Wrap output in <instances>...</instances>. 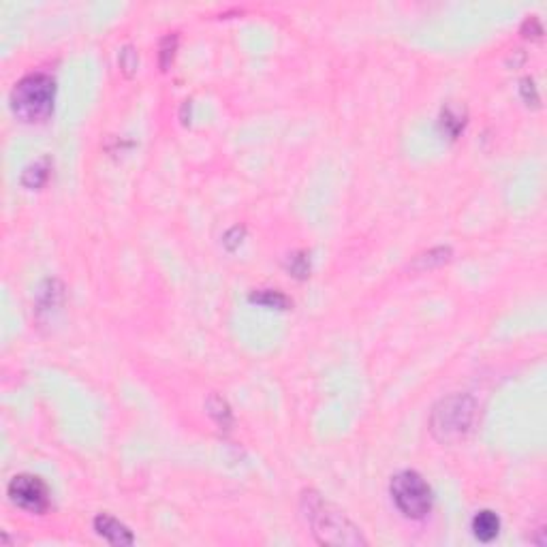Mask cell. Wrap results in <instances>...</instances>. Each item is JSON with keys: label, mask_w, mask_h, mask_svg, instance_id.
Returning <instances> with one entry per match:
<instances>
[{"label": "cell", "mask_w": 547, "mask_h": 547, "mask_svg": "<svg viewBox=\"0 0 547 547\" xmlns=\"http://www.w3.org/2000/svg\"><path fill=\"white\" fill-rule=\"evenodd\" d=\"M287 270L295 276V278H306L310 274V259L306 252H293L287 259Z\"/></svg>", "instance_id": "4fadbf2b"}, {"label": "cell", "mask_w": 547, "mask_h": 547, "mask_svg": "<svg viewBox=\"0 0 547 547\" xmlns=\"http://www.w3.org/2000/svg\"><path fill=\"white\" fill-rule=\"evenodd\" d=\"M389 492L398 511L409 520H424L432 511V490L415 471H402L392 477Z\"/></svg>", "instance_id": "277c9868"}, {"label": "cell", "mask_w": 547, "mask_h": 547, "mask_svg": "<svg viewBox=\"0 0 547 547\" xmlns=\"http://www.w3.org/2000/svg\"><path fill=\"white\" fill-rule=\"evenodd\" d=\"M501 533V518L490 511V509H484L479 511L475 518H473V535L481 541V543H490L499 537Z\"/></svg>", "instance_id": "52a82bcc"}, {"label": "cell", "mask_w": 547, "mask_h": 547, "mask_svg": "<svg viewBox=\"0 0 547 547\" xmlns=\"http://www.w3.org/2000/svg\"><path fill=\"white\" fill-rule=\"evenodd\" d=\"M118 60H120V68L124 71V75H128V77L135 75L137 64H139V58H137V51H135L133 45H124L122 51H120V56H118Z\"/></svg>", "instance_id": "9a60e30c"}, {"label": "cell", "mask_w": 547, "mask_h": 547, "mask_svg": "<svg viewBox=\"0 0 547 547\" xmlns=\"http://www.w3.org/2000/svg\"><path fill=\"white\" fill-rule=\"evenodd\" d=\"M302 511L312 528L315 539L321 546L366 547L368 541L362 531L332 503L323 501L317 492L308 490L302 494Z\"/></svg>", "instance_id": "6da1fadb"}, {"label": "cell", "mask_w": 547, "mask_h": 547, "mask_svg": "<svg viewBox=\"0 0 547 547\" xmlns=\"http://www.w3.org/2000/svg\"><path fill=\"white\" fill-rule=\"evenodd\" d=\"M6 492L11 503L28 513H45L49 507V490L45 481L34 475H15Z\"/></svg>", "instance_id": "5b68a950"}, {"label": "cell", "mask_w": 547, "mask_h": 547, "mask_svg": "<svg viewBox=\"0 0 547 547\" xmlns=\"http://www.w3.org/2000/svg\"><path fill=\"white\" fill-rule=\"evenodd\" d=\"M244 227H233V229H229L227 233H225V237H223V244H225V248L227 250H235L237 248V244L242 242V237H244Z\"/></svg>", "instance_id": "e0dca14e"}, {"label": "cell", "mask_w": 547, "mask_h": 547, "mask_svg": "<svg viewBox=\"0 0 547 547\" xmlns=\"http://www.w3.org/2000/svg\"><path fill=\"white\" fill-rule=\"evenodd\" d=\"M175 47H178V34H167L160 39L158 45V56H160V68L167 71V66L171 64L173 56H175Z\"/></svg>", "instance_id": "5bb4252c"}, {"label": "cell", "mask_w": 547, "mask_h": 547, "mask_svg": "<svg viewBox=\"0 0 547 547\" xmlns=\"http://www.w3.org/2000/svg\"><path fill=\"white\" fill-rule=\"evenodd\" d=\"M464 124H466V116H464V111L456 109L454 105L443 107V111H441V128H443L447 135L458 137V135H460V131L464 128Z\"/></svg>", "instance_id": "30bf717a"}, {"label": "cell", "mask_w": 547, "mask_h": 547, "mask_svg": "<svg viewBox=\"0 0 547 547\" xmlns=\"http://www.w3.org/2000/svg\"><path fill=\"white\" fill-rule=\"evenodd\" d=\"M56 83L45 73H30L21 77L11 90V109L24 122H43L53 109Z\"/></svg>", "instance_id": "7a4b0ae2"}, {"label": "cell", "mask_w": 547, "mask_h": 547, "mask_svg": "<svg viewBox=\"0 0 547 547\" xmlns=\"http://www.w3.org/2000/svg\"><path fill=\"white\" fill-rule=\"evenodd\" d=\"M208 409H210L208 413L216 419L218 426L227 428V426L231 424V411H229V407H227V402H225L223 398L212 396V398L208 400Z\"/></svg>", "instance_id": "7c38bea8"}, {"label": "cell", "mask_w": 547, "mask_h": 547, "mask_svg": "<svg viewBox=\"0 0 547 547\" xmlns=\"http://www.w3.org/2000/svg\"><path fill=\"white\" fill-rule=\"evenodd\" d=\"M94 531H96L98 537H103L111 546H133L135 543L133 533L122 522H118L116 518L105 516V513L94 518Z\"/></svg>", "instance_id": "8992f818"}, {"label": "cell", "mask_w": 547, "mask_h": 547, "mask_svg": "<svg viewBox=\"0 0 547 547\" xmlns=\"http://www.w3.org/2000/svg\"><path fill=\"white\" fill-rule=\"evenodd\" d=\"M451 257V250L449 248H432L424 255H419L413 263V270H430L434 265H441L445 261H449Z\"/></svg>", "instance_id": "8fae6325"}, {"label": "cell", "mask_w": 547, "mask_h": 547, "mask_svg": "<svg viewBox=\"0 0 547 547\" xmlns=\"http://www.w3.org/2000/svg\"><path fill=\"white\" fill-rule=\"evenodd\" d=\"M252 304H259V306H265V308H276V310H287L291 308V300L280 293V291H274V289H259L255 293H250L248 297Z\"/></svg>", "instance_id": "9c48e42d"}, {"label": "cell", "mask_w": 547, "mask_h": 547, "mask_svg": "<svg viewBox=\"0 0 547 547\" xmlns=\"http://www.w3.org/2000/svg\"><path fill=\"white\" fill-rule=\"evenodd\" d=\"M477 419V402L471 396H449L441 400L430 415V432L441 443H458L466 439Z\"/></svg>", "instance_id": "3957f363"}, {"label": "cell", "mask_w": 547, "mask_h": 547, "mask_svg": "<svg viewBox=\"0 0 547 547\" xmlns=\"http://www.w3.org/2000/svg\"><path fill=\"white\" fill-rule=\"evenodd\" d=\"M49 171H51V158L49 156H43L34 163H30L24 171H21V184L26 188H41L47 178H49Z\"/></svg>", "instance_id": "ba28073f"}, {"label": "cell", "mask_w": 547, "mask_h": 547, "mask_svg": "<svg viewBox=\"0 0 547 547\" xmlns=\"http://www.w3.org/2000/svg\"><path fill=\"white\" fill-rule=\"evenodd\" d=\"M520 90H522V96H524V101H526L528 105H539V92H537V86H535L533 79H528V77L522 79Z\"/></svg>", "instance_id": "2e32d148"}]
</instances>
